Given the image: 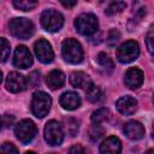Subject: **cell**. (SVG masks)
Returning <instances> with one entry per match:
<instances>
[{
	"instance_id": "cell-1",
	"label": "cell",
	"mask_w": 154,
	"mask_h": 154,
	"mask_svg": "<svg viewBox=\"0 0 154 154\" xmlns=\"http://www.w3.org/2000/svg\"><path fill=\"white\" fill-rule=\"evenodd\" d=\"M63 58L70 64H78L83 60V49L81 43L75 38H66L61 43Z\"/></svg>"
},
{
	"instance_id": "cell-2",
	"label": "cell",
	"mask_w": 154,
	"mask_h": 154,
	"mask_svg": "<svg viewBox=\"0 0 154 154\" xmlns=\"http://www.w3.org/2000/svg\"><path fill=\"white\" fill-rule=\"evenodd\" d=\"M10 32L20 40H26L34 34V24L28 18H13L8 23Z\"/></svg>"
},
{
	"instance_id": "cell-3",
	"label": "cell",
	"mask_w": 154,
	"mask_h": 154,
	"mask_svg": "<svg viewBox=\"0 0 154 154\" xmlns=\"http://www.w3.org/2000/svg\"><path fill=\"white\" fill-rule=\"evenodd\" d=\"M76 30L84 36H90L95 34L99 29V20L96 16L91 13H82L75 19Z\"/></svg>"
},
{
	"instance_id": "cell-4",
	"label": "cell",
	"mask_w": 154,
	"mask_h": 154,
	"mask_svg": "<svg viewBox=\"0 0 154 154\" xmlns=\"http://www.w3.org/2000/svg\"><path fill=\"white\" fill-rule=\"evenodd\" d=\"M52 105L51 96L45 91H36L31 100V112L37 118H43L48 114Z\"/></svg>"
},
{
	"instance_id": "cell-5",
	"label": "cell",
	"mask_w": 154,
	"mask_h": 154,
	"mask_svg": "<svg viewBox=\"0 0 154 154\" xmlns=\"http://www.w3.org/2000/svg\"><path fill=\"white\" fill-rule=\"evenodd\" d=\"M64 24V17L55 10H46L41 14V25L49 32H55L61 29Z\"/></svg>"
},
{
	"instance_id": "cell-6",
	"label": "cell",
	"mask_w": 154,
	"mask_h": 154,
	"mask_svg": "<svg viewBox=\"0 0 154 154\" xmlns=\"http://www.w3.org/2000/svg\"><path fill=\"white\" fill-rule=\"evenodd\" d=\"M140 54V47L136 41L129 40L122 43L117 49V59L122 64H129L132 63L138 58Z\"/></svg>"
},
{
	"instance_id": "cell-7",
	"label": "cell",
	"mask_w": 154,
	"mask_h": 154,
	"mask_svg": "<svg viewBox=\"0 0 154 154\" xmlns=\"http://www.w3.org/2000/svg\"><path fill=\"white\" fill-rule=\"evenodd\" d=\"M36 125L30 119L20 120L14 128V135L22 143H29L36 135Z\"/></svg>"
},
{
	"instance_id": "cell-8",
	"label": "cell",
	"mask_w": 154,
	"mask_h": 154,
	"mask_svg": "<svg viewBox=\"0 0 154 154\" xmlns=\"http://www.w3.org/2000/svg\"><path fill=\"white\" fill-rule=\"evenodd\" d=\"M45 140L49 146H59L64 140L61 124L57 120H49L45 126Z\"/></svg>"
},
{
	"instance_id": "cell-9",
	"label": "cell",
	"mask_w": 154,
	"mask_h": 154,
	"mask_svg": "<svg viewBox=\"0 0 154 154\" xmlns=\"http://www.w3.org/2000/svg\"><path fill=\"white\" fill-rule=\"evenodd\" d=\"M34 51H35V54H36V57L38 58V60L41 63L49 64V63L53 61L54 52H53L52 46L48 41H46L43 38L37 40L34 45Z\"/></svg>"
},
{
	"instance_id": "cell-10",
	"label": "cell",
	"mask_w": 154,
	"mask_h": 154,
	"mask_svg": "<svg viewBox=\"0 0 154 154\" xmlns=\"http://www.w3.org/2000/svg\"><path fill=\"white\" fill-rule=\"evenodd\" d=\"M13 65L19 69H28L32 65V55L25 46H18L13 54Z\"/></svg>"
},
{
	"instance_id": "cell-11",
	"label": "cell",
	"mask_w": 154,
	"mask_h": 154,
	"mask_svg": "<svg viewBox=\"0 0 154 154\" xmlns=\"http://www.w3.org/2000/svg\"><path fill=\"white\" fill-rule=\"evenodd\" d=\"M5 87L11 93H19L26 88V79L18 72H10L6 78Z\"/></svg>"
},
{
	"instance_id": "cell-12",
	"label": "cell",
	"mask_w": 154,
	"mask_h": 154,
	"mask_svg": "<svg viewBox=\"0 0 154 154\" xmlns=\"http://www.w3.org/2000/svg\"><path fill=\"white\" fill-rule=\"evenodd\" d=\"M124 82L128 88L135 90V89L140 88L143 83V72L137 67H130L125 72Z\"/></svg>"
},
{
	"instance_id": "cell-13",
	"label": "cell",
	"mask_w": 154,
	"mask_h": 154,
	"mask_svg": "<svg viewBox=\"0 0 154 154\" xmlns=\"http://www.w3.org/2000/svg\"><path fill=\"white\" fill-rule=\"evenodd\" d=\"M116 107L119 113L124 116H131L137 109V100L132 96H123L116 102Z\"/></svg>"
},
{
	"instance_id": "cell-14",
	"label": "cell",
	"mask_w": 154,
	"mask_h": 154,
	"mask_svg": "<svg viewBox=\"0 0 154 154\" xmlns=\"http://www.w3.org/2000/svg\"><path fill=\"white\" fill-rule=\"evenodd\" d=\"M59 102L64 109L72 111V109H76L81 106V97L75 91H65L64 94L60 95Z\"/></svg>"
},
{
	"instance_id": "cell-15",
	"label": "cell",
	"mask_w": 154,
	"mask_h": 154,
	"mask_svg": "<svg viewBox=\"0 0 154 154\" xmlns=\"http://www.w3.org/2000/svg\"><path fill=\"white\" fill-rule=\"evenodd\" d=\"M122 142L116 136L107 137L100 146V154H120Z\"/></svg>"
},
{
	"instance_id": "cell-16",
	"label": "cell",
	"mask_w": 154,
	"mask_h": 154,
	"mask_svg": "<svg viewBox=\"0 0 154 154\" xmlns=\"http://www.w3.org/2000/svg\"><path fill=\"white\" fill-rule=\"evenodd\" d=\"M124 134L126 135V137H129L130 140L137 141L141 140L144 135V128L140 122L136 120H130L124 125Z\"/></svg>"
},
{
	"instance_id": "cell-17",
	"label": "cell",
	"mask_w": 154,
	"mask_h": 154,
	"mask_svg": "<svg viewBox=\"0 0 154 154\" xmlns=\"http://www.w3.org/2000/svg\"><path fill=\"white\" fill-rule=\"evenodd\" d=\"M46 83L47 85L55 90V89H59L64 85L65 83V75L59 71V70H52L47 76H46Z\"/></svg>"
},
{
	"instance_id": "cell-18",
	"label": "cell",
	"mask_w": 154,
	"mask_h": 154,
	"mask_svg": "<svg viewBox=\"0 0 154 154\" xmlns=\"http://www.w3.org/2000/svg\"><path fill=\"white\" fill-rule=\"evenodd\" d=\"M70 83L75 88H84V89H87L93 82H91L90 77L87 73L78 71V72L71 73V76H70Z\"/></svg>"
},
{
	"instance_id": "cell-19",
	"label": "cell",
	"mask_w": 154,
	"mask_h": 154,
	"mask_svg": "<svg viewBox=\"0 0 154 154\" xmlns=\"http://www.w3.org/2000/svg\"><path fill=\"white\" fill-rule=\"evenodd\" d=\"M63 125H64V128H65V131H66L71 137H73V136L77 135V132H78V128H79L77 119H75V118H72V117L64 118V120H63Z\"/></svg>"
},
{
	"instance_id": "cell-20",
	"label": "cell",
	"mask_w": 154,
	"mask_h": 154,
	"mask_svg": "<svg viewBox=\"0 0 154 154\" xmlns=\"http://www.w3.org/2000/svg\"><path fill=\"white\" fill-rule=\"evenodd\" d=\"M85 96H87L88 101H90V102H97V101H100V99H101V96H102L101 89H100L97 85H95V84L91 83V84L85 89Z\"/></svg>"
},
{
	"instance_id": "cell-21",
	"label": "cell",
	"mask_w": 154,
	"mask_h": 154,
	"mask_svg": "<svg viewBox=\"0 0 154 154\" xmlns=\"http://www.w3.org/2000/svg\"><path fill=\"white\" fill-rule=\"evenodd\" d=\"M109 118V111L107 108H99L91 114V122L94 124H101Z\"/></svg>"
},
{
	"instance_id": "cell-22",
	"label": "cell",
	"mask_w": 154,
	"mask_h": 154,
	"mask_svg": "<svg viewBox=\"0 0 154 154\" xmlns=\"http://www.w3.org/2000/svg\"><path fill=\"white\" fill-rule=\"evenodd\" d=\"M37 1H34V0H14L13 1V6L18 10H22V11H30L32 8H35L37 6Z\"/></svg>"
},
{
	"instance_id": "cell-23",
	"label": "cell",
	"mask_w": 154,
	"mask_h": 154,
	"mask_svg": "<svg viewBox=\"0 0 154 154\" xmlns=\"http://www.w3.org/2000/svg\"><path fill=\"white\" fill-rule=\"evenodd\" d=\"M96 61H97V64H99L100 66H102V67L106 69V70H112L113 66H114L112 59H111L106 53H99L97 57H96Z\"/></svg>"
},
{
	"instance_id": "cell-24",
	"label": "cell",
	"mask_w": 154,
	"mask_h": 154,
	"mask_svg": "<svg viewBox=\"0 0 154 154\" xmlns=\"http://www.w3.org/2000/svg\"><path fill=\"white\" fill-rule=\"evenodd\" d=\"M125 7H126L125 2H123V1H113V2H111L108 5V7L105 10V12H106V14L112 16V14H116V13L123 11Z\"/></svg>"
},
{
	"instance_id": "cell-25",
	"label": "cell",
	"mask_w": 154,
	"mask_h": 154,
	"mask_svg": "<svg viewBox=\"0 0 154 154\" xmlns=\"http://www.w3.org/2000/svg\"><path fill=\"white\" fill-rule=\"evenodd\" d=\"M103 134H105V130L100 124H93L89 129V136L94 142L99 141L103 136Z\"/></svg>"
},
{
	"instance_id": "cell-26",
	"label": "cell",
	"mask_w": 154,
	"mask_h": 154,
	"mask_svg": "<svg viewBox=\"0 0 154 154\" xmlns=\"http://www.w3.org/2000/svg\"><path fill=\"white\" fill-rule=\"evenodd\" d=\"M146 46L148 52L154 55V25H152L146 34Z\"/></svg>"
},
{
	"instance_id": "cell-27",
	"label": "cell",
	"mask_w": 154,
	"mask_h": 154,
	"mask_svg": "<svg viewBox=\"0 0 154 154\" xmlns=\"http://www.w3.org/2000/svg\"><path fill=\"white\" fill-rule=\"evenodd\" d=\"M10 55V43L5 37H1V61H6Z\"/></svg>"
},
{
	"instance_id": "cell-28",
	"label": "cell",
	"mask_w": 154,
	"mask_h": 154,
	"mask_svg": "<svg viewBox=\"0 0 154 154\" xmlns=\"http://www.w3.org/2000/svg\"><path fill=\"white\" fill-rule=\"evenodd\" d=\"M1 154H18V149L10 142H4L1 144Z\"/></svg>"
},
{
	"instance_id": "cell-29",
	"label": "cell",
	"mask_w": 154,
	"mask_h": 154,
	"mask_svg": "<svg viewBox=\"0 0 154 154\" xmlns=\"http://www.w3.org/2000/svg\"><path fill=\"white\" fill-rule=\"evenodd\" d=\"M40 81H41V78H40V72L34 71V72H31V73L29 75L28 83H29L30 87H36L37 84H40Z\"/></svg>"
},
{
	"instance_id": "cell-30",
	"label": "cell",
	"mask_w": 154,
	"mask_h": 154,
	"mask_svg": "<svg viewBox=\"0 0 154 154\" xmlns=\"http://www.w3.org/2000/svg\"><path fill=\"white\" fill-rule=\"evenodd\" d=\"M119 32L117 31V30H111L109 32H108V38H107V43L109 45V46H114L116 45V42L119 40Z\"/></svg>"
},
{
	"instance_id": "cell-31",
	"label": "cell",
	"mask_w": 154,
	"mask_h": 154,
	"mask_svg": "<svg viewBox=\"0 0 154 154\" xmlns=\"http://www.w3.org/2000/svg\"><path fill=\"white\" fill-rule=\"evenodd\" d=\"M13 120H14L13 116H11V114H4L2 116V125H4V128L11 126L13 124Z\"/></svg>"
},
{
	"instance_id": "cell-32",
	"label": "cell",
	"mask_w": 154,
	"mask_h": 154,
	"mask_svg": "<svg viewBox=\"0 0 154 154\" xmlns=\"http://www.w3.org/2000/svg\"><path fill=\"white\" fill-rule=\"evenodd\" d=\"M69 154H85V150L81 144H75L70 148Z\"/></svg>"
},
{
	"instance_id": "cell-33",
	"label": "cell",
	"mask_w": 154,
	"mask_h": 154,
	"mask_svg": "<svg viewBox=\"0 0 154 154\" xmlns=\"http://www.w3.org/2000/svg\"><path fill=\"white\" fill-rule=\"evenodd\" d=\"M61 4H63L65 7H73V6L77 4V1H61Z\"/></svg>"
},
{
	"instance_id": "cell-34",
	"label": "cell",
	"mask_w": 154,
	"mask_h": 154,
	"mask_svg": "<svg viewBox=\"0 0 154 154\" xmlns=\"http://www.w3.org/2000/svg\"><path fill=\"white\" fill-rule=\"evenodd\" d=\"M144 154H154V148H153V149H149V150H147Z\"/></svg>"
},
{
	"instance_id": "cell-35",
	"label": "cell",
	"mask_w": 154,
	"mask_h": 154,
	"mask_svg": "<svg viewBox=\"0 0 154 154\" xmlns=\"http://www.w3.org/2000/svg\"><path fill=\"white\" fill-rule=\"evenodd\" d=\"M152 136L154 138V122H153V128H152Z\"/></svg>"
},
{
	"instance_id": "cell-36",
	"label": "cell",
	"mask_w": 154,
	"mask_h": 154,
	"mask_svg": "<svg viewBox=\"0 0 154 154\" xmlns=\"http://www.w3.org/2000/svg\"><path fill=\"white\" fill-rule=\"evenodd\" d=\"M25 154H35V153H34V152H26Z\"/></svg>"
},
{
	"instance_id": "cell-37",
	"label": "cell",
	"mask_w": 154,
	"mask_h": 154,
	"mask_svg": "<svg viewBox=\"0 0 154 154\" xmlns=\"http://www.w3.org/2000/svg\"><path fill=\"white\" fill-rule=\"evenodd\" d=\"M48 154H57V153H48Z\"/></svg>"
},
{
	"instance_id": "cell-38",
	"label": "cell",
	"mask_w": 154,
	"mask_h": 154,
	"mask_svg": "<svg viewBox=\"0 0 154 154\" xmlns=\"http://www.w3.org/2000/svg\"><path fill=\"white\" fill-rule=\"evenodd\" d=\"M153 102H154V95H153Z\"/></svg>"
}]
</instances>
